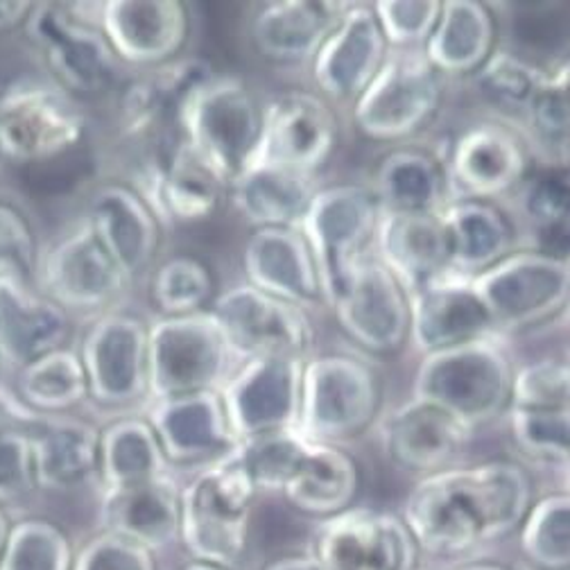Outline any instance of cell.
Listing matches in <instances>:
<instances>
[{"label":"cell","instance_id":"d4e9b609","mask_svg":"<svg viewBox=\"0 0 570 570\" xmlns=\"http://www.w3.org/2000/svg\"><path fill=\"white\" fill-rule=\"evenodd\" d=\"M475 431L442 407L412 396L381 423L385 453L403 469L431 475L453 466Z\"/></svg>","mask_w":570,"mask_h":570},{"label":"cell","instance_id":"4316f807","mask_svg":"<svg viewBox=\"0 0 570 570\" xmlns=\"http://www.w3.org/2000/svg\"><path fill=\"white\" fill-rule=\"evenodd\" d=\"M243 269L254 288L304 311L324 302L322 278L299 229H254L243 249Z\"/></svg>","mask_w":570,"mask_h":570},{"label":"cell","instance_id":"83f0119b","mask_svg":"<svg viewBox=\"0 0 570 570\" xmlns=\"http://www.w3.org/2000/svg\"><path fill=\"white\" fill-rule=\"evenodd\" d=\"M374 256L396 276L405 293L451 272L449 236L440 213H387L376 225Z\"/></svg>","mask_w":570,"mask_h":570},{"label":"cell","instance_id":"11a10c76","mask_svg":"<svg viewBox=\"0 0 570 570\" xmlns=\"http://www.w3.org/2000/svg\"><path fill=\"white\" fill-rule=\"evenodd\" d=\"M39 414L32 412L19 396L0 390V433L3 431H26L32 433V428L39 423Z\"/></svg>","mask_w":570,"mask_h":570},{"label":"cell","instance_id":"f1b7e54d","mask_svg":"<svg viewBox=\"0 0 570 570\" xmlns=\"http://www.w3.org/2000/svg\"><path fill=\"white\" fill-rule=\"evenodd\" d=\"M100 517L105 532L155 554L179 539L181 484L164 475L136 487L102 489Z\"/></svg>","mask_w":570,"mask_h":570},{"label":"cell","instance_id":"b9f144b4","mask_svg":"<svg viewBox=\"0 0 570 570\" xmlns=\"http://www.w3.org/2000/svg\"><path fill=\"white\" fill-rule=\"evenodd\" d=\"M19 399L32 412H66L89 396L78 351L55 348L19 370Z\"/></svg>","mask_w":570,"mask_h":570},{"label":"cell","instance_id":"9f6ffc18","mask_svg":"<svg viewBox=\"0 0 570 570\" xmlns=\"http://www.w3.org/2000/svg\"><path fill=\"white\" fill-rule=\"evenodd\" d=\"M32 6L17 3V0H0V30H8L28 19Z\"/></svg>","mask_w":570,"mask_h":570},{"label":"cell","instance_id":"db71d44e","mask_svg":"<svg viewBox=\"0 0 570 570\" xmlns=\"http://www.w3.org/2000/svg\"><path fill=\"white\" fill-rule=\"evenodd\" d=\"M32 438L26 431L0 433V503H14L35 487Z\"/></svg>","mask_w":570,"mask_h":570},{"label":"cell","instance_id":"e0dca14e","mask_svg":"<svg viewBox=\"0 0 570 570\" xmlns=\"http://www.w3.org/2000/svg\"><path fill=\"white\" fill-rule=\"evenodd\" d=\"M335 146L337 118L331 105L320 94L288 91L263 105L261 142L252 164L317 177Z\"/></svg>","mask_w":570,"mask_h":570},{"label":"cell","instance_id":"7c38bea8","mask_svg":"<svg viewBox=\"0 0 570 570\" xmlns=\"http://www.w3.org/2000/svg\"><path fill=\"white\" fill-rule=\"evenodd\" d=\"M216 76L199 57H179L134 82L120 102L125 134L142 150V168H159L184 142L181 116L199 85Z\"/></svg>","mask_w":570,"mask_h":570},{"label":"cell","instance_id":"94428289","mask_svg":"<svg viewBox=\"0 0 570 570\" xmlns=\"http://www.w3.org/2000/svg\"><path fill=\"white\" fill-rule=\"evenodd\" d=\"M186 570H223V568H216V566H206V563H190Z\"/></svg>","mask_w":570,"mask_h":570},{"label":"cell","instance_id":"ee69618b","mask_svg":"<svg viewBox=\"0 0 570 570\" xmlns=\"http://www.w3.org/2000/svg\"><path fill=\"white\" fill-rule=\"evenodd\" d=\"M550 66L537 63L517 50L495 46V50L480 66L473 80L487 100H491L495 107H501L508 114H514V125L534 98Z\"/></svg>","mask_w":570,"mask_h":570},{"label":"cell","instance_id":"4fadbf2b","mask_svg":"<svg viewBox=\"0 0 570 570\" xmlns=\"http://www.w3.org/2000/svg\"><path fill=\"white\" fill-rule=\"evenodd\" d=\"M87 118L59 87L19 85L0 98V157L12 164H46L73 153Z\"/></svg>","mask_w":570,"mask_h":570},{"label":"cell","instance_id":"52a82bcc","mask_svg":"<svg viewBox=\"0 0 570 570\" xmlns=\"http://www.w3.org/2000/svg\"><path fill=\"white\" fill-rule=\"evenodd\" d=\"M229 346L208 311L157 317L148 326L150 401L218 392L232 374Z\"/></svg>","mask_w":570,"mask_h":570},{"label":"cell","instance_id":"4dcf8cb0","mask_svg":"<svg viewBox=\"0 0 570 570\" xmlns=\"http://www.w3.org/2000/svg\"><path fill=\"white\" fill-rule=\"evenodd\" d=\"M159 220L204 223L220 208L227 186L188 146H181L155 170L138 175L136 188Z\"/></svg>","mask_w":570,"mask_h":570},{"label":"cell","instance_id":"5bb4252c","mask_svg":"<svg viewBox=\"0 0 570 570\" xmlns=\"http://www.w3.org/2000/svg\"><path fill=\"white\" fill-rule=\"evenodd\" d=\"M444 159L451 202H501L532 170V153L521 131L505 118L464 127Z\"/></svg>","mask_w":570,"mask_h":570},{"label":"cell","instance_id":"681fc988","mask_svg":"<svg viewBox=\"0 0 570 570\" xmlns=\"http://www.w3.org/2000/svg\"><path fill=\"white\" fill-rule=\"evenodd\" d=\"M390 50H423L442 12L438 0H383L372 6Z\"/></svg>","mask_w":570,"mask_h":570},{"label":"cell","instance_id":"9a60e30c","mask_svg":"<svg viewBox=\"0 0 570 570\" xmlns=\"http://www.w3.org/2000/svg\"><path fill=\"white\" fill-rule=\"evenodd\" d=\"M308 557L320 570H416L419 548L401 517L348 508L322 519Z\"/></svg>","mask_w":570,"mask_h":570},{"label":"cell","instance_id":"8992f818","mask_svg":"<svg viewBox=\"0 0 570 570\" xmlns=\"http://www.w3.org/2000/svg\"><path fill=\"white\" fill-rule=\"evenodd\" d=\"M471 278L501 337L557 320L570 297L568 256L534 249H517Z\"/></svg>","mask_w":570,"mask_h":570},{"label":"cell","instance_id":"9c48e42d","mask_svg":"<svg viewBox=\"0 0 570 570\" xmlns=\"http://www.w3.org/2000/svg\"><path fill=\"white\" fill-rule=\"evenodd\" d=\"M218 324L232 358H299L315 348V326L308 311L276 299L249 283H238L213 297L206 308Z\"/></svg>","mask_w":570,"mask_h":570},{"label":"cell","instance_id":"ac0fdd59","mask_svg":"<svg viewBox=\"0 0 570 570\" xmlns=\"http://www.w3.org/2000/svg\"><path fill=\"white\" fill-rule=\"evenodd\" d=\"M89 396L105 407H131L148 394V324L129 313H105L78 353Z\"/></svg>","mask_w":570,"mask_h":570},{"label":"cell","instance_id":"277c9868","mask_svg":"<svg viewBox=\"0 0 570 570\" xmlns=\"http://www.w3.org/2000/svg\"><path fill=\"white\" fill-rule=\"evenodd\" d=\"M261 129L263 102L234 76L199 85L181 116L184 142L227 188L254 161Z\"/></svg>","mask_w":570,"mask_h":570},{"label":"cell","instance_id":"d590c367","mask_svg":"<svg viewBox=\"0 0 570 570\" xmlns=\"http://www.w3.org/2000/svg\"><path fill=\"white\" fill-rule=\"evenodd\" d=\"M370 190L387 213H440L451 202L444 159L421 148L387 153L374 170Z\"/></svg>","mask_w":570,"mask_h":570},{"label":"cell","instance_id":"484cf974","mask_svg":"<svg viewBox=\"0 0 570 570\" xmlns=\"http://www.w3.org/2000/svg\"><path fill=\"white\" fill-rule=\"evenodd\" d=\"M85 223L131 283L153 265L161 243V220L134 186L102 184L89 199Z\"/></svg>","mask_w":570,"mask_h":570},{"label":"cell","instance_id":"e575fe53","mask_svg":"<svg viewBox=\"0 0 570 570\" xmlns=\"http://www.w3.org/2000/svg\"><path fill=\"white\" fill-rule=\"evenodd\" d=\"M495 37L498 19L487 3L446 0L421 52L442 78H466L495 50Z\"/></svg>","mask_w":570,"mask_h":570},{"label":"cell","instance_id":"d6986e66","mask_svg":"<svg viewBox=\"0 0 570 570\" xmlns=\"http://www.w3.org/2000/svg\"><path fill=\"white\" fill-rule=\"evenodd\" d=\"M342 331L363 348L387 355L407 344L410 299L396 276L370 252L331 304Z\"/></svg>","mask_w":570,"mask_h":570},{"label":"cell","instance_id":"f35d334b","mask_svg":"<svg viewBox=\"0 0 570 570\" xmlns=\"http://www.w3.org/2000/svg\"><path fill=\"white\" fill-rule=\"evenodd\" d=\"M358 487L361 473L351 455L311 440L295 478L281 495L304 514L328 519L351 508Z\"/></svg>","mask_w":570,"mask_h":570},{"label":"cell","instance_id":"6f0895ef","mask_svg":"<svg viewBox=\"0 0 570 570\" xmlns=\"http://www.w3.org/2000/svg\"><path fill=\"white\" fill-rule=\"evenodd\" d=\"M265 570H320V566L308 557V554H297V557H283L269 563Z\"/></svg>","mask_w":570,"mask_h":570},{"label":"cell","instance_id":"3957f363","mask_svg":"<svg viewBox=\"0 0 570 570\" xmlns=\"http://www.w3.org/2000/svg\"><path fill=\"white\" fill-rule=\"evenodd\" d=\"M256 495L234 455L202 466L181 487L179 541L195 563L232 570L240 561Z\"/></svg>","mask_w":570,"mask_h":570},{"label":"cell","instance_id":"ba28073f","mask_svg":"<svg viewBox=\"0 0 570 570\" xmlns=\"http://www.w3.org/2000/svg\"><path fill=\"white\" fill-rule=\"evenodd\" d=\"M381 206L361 184L320 188L299 227L315 256L324 302L331 306L346 285L353 267L372 252Z\"/></svg>","mask_w":570,"mask_h":570},{"label":"cell","instance_id":"816d5d0a","mask_svg":"<svg viewBox=\"0 0 570 570\" xmlns=\"http://www.w3.org/2000/svg\"><path fill=\"white\" fill-rule=\"evenodd\" d=\"M35 263V238L28 220L14 206L0 204V276L30 285Z\"/></svg>","mask_w":570,"mask_h":570},{"label":"cell","instance_id":"44dd1931","mask_svg":"<svg viewBox=\"0 0 570 570\" xmlns=\"http://www.w3.org/2000/svg\"><path fill=\"white\" fill-rule=\"evenodd\" d=\"M390 48L372 6L348 3L315 57L311 76L328 102L353 105L376 78Z\"/></svg>","mask_w":570,"mask_h":570},{"label":"cell","instance_id":"f6af8a7d","mask_svg":"<svg viewBox=\"0 0 570 570\" xmlns=\"http://www.w3.org/2000/svg\"><path fill=\"white\" fill-rule=\"evenodd\" d=\"M521 550L539 570L570 566V498L566 491L534 501L521 523Z\"/></svg>","mask_w":570,"mask_h":570},{"label":"cell","instance_id":"1f68e13d","mask_svg":"<svg viewBox=\"0 0 570 570\" xmlns=\"http://www.w3.org/2000/svg\"><path fill=\"white\" fill-rule=\"evenodd\" d=\"M68 315L28 283L0 276V358L23 370L41 355L61 348Z\"/></svg>","mask_w":570,"mask_h":570},{"label":"cell","instance_id":"7a4b0ae2","mask_svg":"<svg viewBox=\"0 0 570 570\" xmlns=\"http://www.w3.org/2000/svg\"><path fill=\"white\" fill-rule=\"evenodd\" d=\"M517 365L501 337H484L423 355L412 396L433 403L478 431L505 416Z\"/></svg>","mask_w":570,"mask_h":570},{"label":"cell","instance_id":"f546056e","mask_svg":"<svg viewBox=\"0 0 570 570\" xmlns=\"http://www.w3.org/2000/svg\"><path fill=\"white\" fill-rule=\"evenodd\" d=\"M348 3L326 0H269L249 19L254 48L276 63H304L315 57Z\"/></svg>","mask_w":570,"mask_h":570},{"label":"cell","instance_id":"91938a15","mask_svg":"<svg viewBox=\"0 0 570 570\" xmlns=\"http://www.w3.org/2000/svg\"><path fill=\"white\" fill-rule=\"evenodd\" d=\"M460 570H510V568L498 566V563H471V566H464Z\"/></svg>","mask_w":570,"mask_h":570},{"label":"cell","instance_id":"8fae6325","mask_svg":"<svg viewBox=\"0 0 570 570\" xmlns=\"http://www.w3.org/2000/svg\"><path fill=\"white\" fill-rule=\"evenodd\" d=\"M26 21L63 94L94 98L114 87L120 61L82 6L43 3L32 8Z\"/></svg>","mask_w":570,"mask_h":570},{"label":"cell","instance_id":"cb8c5ba5","mask_svg":"<svg viewBox=\"0 0 570 570\" xmlns=\"http://www.w3.org/2000/svg\"><path fill=\"white\" fill-rule=\"evenodd\" d=\"M146 421L168 464L202 469L232 455L238 446L218 392L150 401Z\"/></svg>","mask_w":570,"mask_h":570},{"label":"cell","instance_id":"f5cc1de1","mask_svg":"<svg viewBox=\"0 0 570 570\" xmlns=\"http://www.w3.org/2000/svg\"><path fill=\"white\" fill-rule=\"evenodd\" d=\"M70 570H157V563L150 550L102 532L73 557Z\"/></svg>","mask_w":570,"mask_h":570},{"label":"cell","instance_id":"6da1fadb","mask_svg":"<svg viewBox=\"0 0 570 570\" xmlns=\"http://www.w3.org/2000/svg\"><path fill=\"white\" fill-rule=\"evenodd\" d=\"M532 503L530 475L514 462L491 460L423 475L401 519L419 552L464 557L519 530Z\"/></svg>","mask_w":570,"mask_h":570},{"label":"cell","instance_id":"603a6c76","mask_svg":"<svg viewBox=\"0 0 570 570\" xmlns=\"http://www.w3.org/2000/svg\"><path fill=\"white\" fill-rule=\"evenodd\" d=\"M98 26L118 61L159 68L181 57L190 39V8L179 0H109Z\"/></svg>","mask_w":570,"mask_h":570},{"label":"cell","instance_id":"836d02e7","mask_svg":"<svg viewBox=\"0 0 570 570\" xmlns=\"http://www.w3.org/2000/svg\"><path fill=\"white\" fill-rule=\"evenodd\" d=\"M451 272L478 276L519 249V234L501 202L453 199L442 208Z\"/></svg>","mask_w":570,"mask_h":570},{"label":"cell","instance_id":"5b68a950","mask_svg":"<svg viewBox=\"0 0 570 570\" xmlns=\"http://www.w3.org/2000/svg\"><path fill=\"white\" fill-rule=\"evenodd\" d=\"M383 387L376 370L351 353L311 355L302 376L299 431L324 444L358 438L376 421Z\"/></svg>","mask_w":570,"mask_h":570},{"label":"cell","instance_id":"8d00e7d4","mask_svg":"<svg viewBox=\"0 0 570 570\" xmlns=\"http://www.w3.org/2000/svg\"><path fill=\"white\" fill-rule=\"evenodd\" d=\"M510 202L508 216L512 218L519 247L521 236H534L525 249L566 256L552 236H559L563 243L568 238V218H570V181L568 166L541 164L537 170H530L525 179L505 197Z\"/></svg>","mask_w":570,"mask_h":570},{"label":"cell","instance_id":"7402d4cb","mask_svg":"<svg viewBox=\"0 0 570 570\" xmlns=\"http://www.w3.org/2000/svg\"><path fill=\"white\" fill-rule=\"evenodd\" d=\"M407 342L421 355L498 335L471 276L444 272L407 293Z\"/></svg>","mask_w":570,"mask_h":570},{"label":"cell","instance_id":"74e56055","mask_svg":"<svg viewBox=\"0 0 570 570\" xmlns=\"http://www.w3.org/2000/svg\"><path fill=\"white\" fill-rule=\"evenodd\" d=\"M32 438L35 482L52 491H70L98 473L100 433L73 419L39 421Z\"/></svg>","mask_w":570,"mask_h":570},{"label":"cell","instance_id":"7dc6e473","mask_svg":"<svg viewBox=\"0 0 570 570\" xmlns=\"http://www.w3.org/2000/svg\"><path fill=\"white\" fill-rule=\"evenodd\" d=\"M73 550L68 537L48 521H23L10 528L0 570H70Z\"/></svg>","mask_w":570,"mask_h":570},{"label":"cell","instance_id":"7bdbcfd3","mask_svg":"<svg viewBox=\"0 0 570 570\" xmlns=\"http://www.w3.org/2000/svg\"><path fill=\"white\" fill-rule=\"evenodd\" d=\"M311 438H306L299 428L261 435L247 442H240L232 453L252 480L256 493H283V489L295 478Z\"/></svg>","mask_w":570,"mask_h":570},{"label":"cell","instance_id":"d6a6232c","mask_svg":"<svg viewBox=\"0 0 570 570\" xmlns=\"http://www.w3.org/2000/svg\"><path fill=\"white\" fill-rule=\"evenodd\" d=\"M317 190V177L263 164H249L227 188L234 208L254 229H299Z\"/></svg>","mask_w":570,"mask_h":570},{"label":"cell","instance_id":"f907efd6","mask_svg":"<svg viewBox=\"0 0 570 570\" xmlns=\"http://www.w3.org/2000/svg\"><path fill=\"white\" fill-rule=\"evenodd\" d=\"M510 407L566 410L570 407V367L566 361L541 358L514 370Z\"/></svg>","mask_w":570,"mask_h":570},{"label":"cell","instance_id":"30bf717a","mask_svg":"<svg viewBox=\"0 0 570 570\" xmlns=\"http://www.w3.org/2000/svg\"><path fill=\"white\" fill-rule=\"evenodd\" d=\"M444 78L421 50H390L376 78L351 105L353 122L379 142L405 140L435 118Z\"/></svg>","mask_w":570,"mask_h":570},{"label":"cell","instance_id":"bcb514c9","mask_svg":"<svg viewBox=\"0 0 570 570\" xmlns=\"http://www.w3.org/2000/svg\"><path fill=\"white\" fill-rule=\"evenodd\" d=\"M150 297L159 317L202 313L216 297L208 267L195 256H170L153 272Z\"/></svg>","mask_w":570,"mask_h":570},{"label":"cell","instance_id":"c3c4849f","mask_svg":"<svg viewBox=\"0 0 570 570\" xmlns=\"http://www.w3.org/2000/svg\"><path fill=\"white\" fill-rule=\"evenodd\" d=\"M510 433L521 453L539 462H568L570 407L566 410H525L510 407Z\"/></svg>","mask_w":570,"mask_h":570},{"label":"cell","instance_id":"ffe728a7","mask_svg":"<svg viewBox=\"0 0 570 570\" xmlns=\"http://www.w3.org/2000/svg\"><path fill=\"white\" fill-rule=\"evenodd\" d=\"M39 281L43 297L61 311L76 313L111 308L131 285L87 223L66 234L46 254Z\"/></svg>","mask_w":570,"mask_h":570},{"label":"cell","instance_id":"680465c9","mask_svg":"<svg viewBox=\"0 0 570 570\" xmlns=\"http://www.w3.org/2000/svg\"><path fill=\"white\" fill-rule=\"evenodd\" d=\"M8 537H10V523H8L6 514L0 512V559H3V550H6Z\"/></svg>","mask_w":570,"mask_h":570},{"label":"cell","instance_id":"2e32d148","mask_svg":"<svg viewBox=\"0 0 570 570\" xmlns=\"http://www.w3.org/2000/svg\"><path fill=\"white\" fill-rule=\"evenodd\" d=\"M304 363L299 358H254L229 374L218 394L238 444L299 428Z\"/></svg>","mask_w":570,"mask_h":570},{"label":"cell","instance_id":"ab89813d","mask_svg":"<svg viewBox=\"0 0 570 570\" xmlns=\"http://www.w3.org/2000/svg\"><path fill=\"white\" fill-rule=\"evenodd\" d=\"M168 462L146 416H125L107 425L98 444L102 489H125L168 475Z\"/></svg>","mask_w":570,"mask_h":570},{"label":"cell","instance_id":"60d3db41","mask_svg":"<svg viewBox=\"0 0 570 570\" xmlns=\"http://www.w3.org/2000/svg\"><path fill=\"white\" fill-rule=\"evenodd\" d=\"M514 127L528 142L532 159L552 166H568L570 68L566 59L554 61L548 68L541 87Z\"/></svg>","mask_w":570,"mask_h":570}]
</instances>
